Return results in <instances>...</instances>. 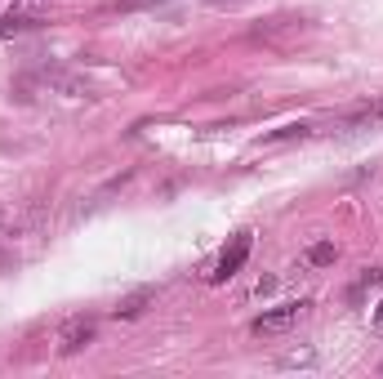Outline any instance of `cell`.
I'll list each match as a JSON object with an SVG mask.
<instances>
[{
	"label": "cell",
	"instance_id": "6da1fadb",
	"mask_svg": "<svg viewBox=\"0 0 383 379\" xmlns=\"http://www.w3.org/2000/svg\"><path fill=\"white\" fill-rule=\"evenodd\" d=\"M249 245H254V237H249V233H237V237H232V245L223 250V259L214 263V272H210V282H214V286H219V282H232V277L245 268Z\"/></svg>",
	"mask_w": 383,
	"mask_h": 379
},
{
	"label": "cell",
	"instance_id": "7a4b0ae2",
	"mask_svg": "<svg viewBox=\"0 0 383 379\" xmlns=\"http://www.w3.org/2000/svg\"><path fill=\"white\" fill-rule=\"evenodd\" d=\"M335 125L343 129V134H357V129L383 125V94H379V98H365V103H357V107H347L343 117H335Z\"/></svg>",
	"mask_w": 383,
	"mask_h": 379
},
{
	"label": "cell",
	"instance_id": "3957f363",
	"mask_svg": "<svg viewBox=\"0 0 383 379\" xmlns=\"http://www.w3.org/2000/svg\"><path fill=\"white\" fill-rule=\"evenodd\" d=\"M298 317H303V304H281L272 312H263V317L254 321V335L259 339H268V335H286L298 326Z\"/></svg>",
	"mask_w": 383,
	"mask_h": 379
},
{
	"label": "cell",
	"instance_id": "277c9868",
	"mask_svg": "<svg viewBox=\"0 0 383 379\" xmlns=\"http://www.w3.org/2000/svg\"><path fill=\"white\" fill-rule=\"evenodd\" d=\"M90 343H94V321L76 317V321L63 326V335H58V353H63V357H72V353H80V348H90Z\"/></svg>",
	"mask_w": 383,
	"mask_h": 379
},
{
	"label": "cell",
	"instance_id": "5b68a950",
	"mask_svg": "<svg viewBox=\"0 0 383 379\" xmlns=\"http://www.w3.org/2000/svg\"><path fill=\"white\" fill-rule=\"evenodd\" d=\"M152 304H156V290L143 286V290H134V294H125V299L116 304L112 312H116L121 321H134V317H143V308H152Z\"/></svg>",
	"mask_w": 383,
	"mask_h": 379
},
{
	"label": "cell",
	"instance_id": "8992f818",
	"mask_svg": "<svg viewBox=\"0 0 383 379\" xmlns=\"http://www.w3.org/2000/svg\"><path fill=\"white\" fill-rule=\"evenodd\" d=\"M335 259H339V250H335V245H330V241H316L312 250L303 255V263H312V268H330V263H335Z\"/></svg>",
	"mask_w": 383,
	"mask_h": 379
},
{
	"label": "cell",
	"instance_id": "52a82bcc",
	"mask_svg": "<svg viewBox=\"0 0 383 379\" xmlns=\"http://www.w3.org/2000/svg\"><path fill=\"white\" fill-rule=\"evenodd\" d=\"M374 286H383V272H379V268H365V272H361V282L352 286V299H361V294H365V290H374Z\"/></svg>",
	"mask_w": 383,
	"mask_h": 379
},
{
	"label": "cell",
	"instance_id": "ba28073f",
	"mask_svg": "<svg viewBox=\"0 0 383 379\" xmlns=\"http://www.w3.org/2000/svg\"><path fill=\"white\" fill-rule=\"evenodd\" d=\"M23 31H31V18H0V36H23Z\"/></svg>",
	"mask_w": 383,
	"mask_h": 379
},
{
	"label": "cell",
	"instance_id": "9c48e42d",
	"mask_svg": "<svg viewBox=\"0 0 383 379\" xmlns=\"http://www.w3.org/2000/svg\"><path fill=\"white\" fill-rule=\"evenodd\" d=\"M312 134V125H286V129H276V134H268V143H281V139H303Z\"/></svg>",
	"mask_w": 383,
	"mask_h": 379
},
{
	"label": "cell",
	"instance_id": "30bf717a",
	"mask_svg": "<svg viewBox=\"0 0 383 379\" xmlns=\"http://www.w3.org/2000/svg\"><path fill=\"white\" fill-rule=\"evenodd\" d=\"M134 5H152V0H112V9H134Z\"/></svg>",
	"mask_w": 383,
	"mask_h": 379
},
{
	"label": "cell",
	"instance_id": "8fae6325",
	"mask_svg": "<svg viewBox=\"0 0 383 379\" xmlns=\"http://www.w3.org/2000/svg\"><path fill=\"white\" fill-rule=\"evenodd\" d=\"M23 5H36V0H0V9H23Z\"/></svg>",
	"mask_w": 383,
	"mask_h": 379
},
{
	"label": "cell",
	"instance_id": "7c38bea8",
	"mask_svg": "<svg viewBox=\"0 0 383 379\" xmlns=\"http://www.w3.org/2000/svg\"><path fill=\"white\" fill-rule=\"evenodd\" d=\"M5 223H9V205L0 201V233H5Z\"/></svg>",
	"mask_w": 383,
	"mask_h": 379
},
{
	"label": "cell",
	"instance_id": "4fadbf2b",
	"mask_svg": "<svg viewBox=\"0 0 383 379\" xmlns=\"http://www.w3.org/2000/svg\"><path fill=\"white\" fill-rule=\"evenodd\" d=\"M374 321H379V331H383V304H379V317H374Z\"/></svg>",
	"mask_w": 383,
	"mask_h": 379
}]
</instances>
